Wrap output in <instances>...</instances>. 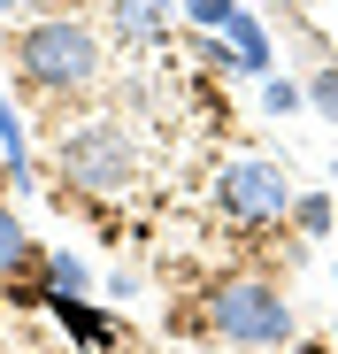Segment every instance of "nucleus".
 <instances>
[{"label": "nucleus", "mask_w": 338, "mask_h": 354, "mask_svg": "<svg viewBox=\"0 0 338 354\" xmlns=\"http://www.w3.org/2000/svg\"><path fill=\"white\" fill-rule=\"evenodd\" d=\"M116 16H123V31H131V39H146V31H154V0H123Z\"/></svg>", "instance_id": "11"}, {"label": "nucleus", "mask_w": 338, "mask_h": 354, "mask_svg": "<svg viewBox=\"0 0 338 354\" xmlns=\"http://www.w3.org/2000/svg\"><path fill=\"white\" fill-rule=\"evenodd\" d=\"M231 8H239V0H185V16H192L200 31H223V24H231Z\"/></svg>", "instance_id": "8"}, {"label": "nucleus", "mask_w": 338, "mask_h": 354, "mask_svg": "<svg viewBox=\"0 0 338 354\" xmlns=\"http://www.w3.org/2000/svg\"><path fill=\"white\" fill-rule=\"evenodd\" d=\"M208 324L231 346H277V339H292V301L261 277H231V285H215Z\"/></svg>", "instance_id": "2"}, {"label": "nucleus", "mask_w": 338, "mask_h": 354, "mask_svg": "<svg viewBox=\"0 0 338 354\" xmlns=\"http://www.w3.org/2000/svg\"><path fill=\"white\" fill-rule=\"evenodd\" d=\"M131 177V139L116 124H77L62 139V185L70 193H116Z\"/></svg>", "instance_id": "3"}, {"label": "nucleus", "mask_w": 338, "mask_h": 354, "mask_svg": "<svg viewBox=\"0 0 338 354\" xmlns=\"http://www.w3.org/2000/svg\"><path fill=\"white\" fill-rule=\"evenodd\" d=\"M0 162H8V147H0Z\"/></svg>", "instance_id": "12"}, {"label": "nucleus", "mask_w": 338, "mask_h": 354, "mask_svg": "<svg viewBox=\"0 0 338 354\" xmlns=\"http://www.w3.org/2000/svg\"><path fill=\"white\" fill-rule=\"evenodd\" d=\"M8 8H16V0H8Z\"/></svg>", "instance_id": "13"}, {"label": "nucleus", "mask_w": 338, "mask_h": 354, "mask_svg": "<svg viewBox=\"0 0 338 354\" xmlns=\"http://www.w3.org/2000/svg\"><path fill=\"white\" fill-rule=\"evenodd\" d=\"M100 62H108V46H100V31L77 24V16H46V24L16 31V77H23L31 93H46V100L85 93V85L100 77Z\"/></svg>", "instance_id": "1"}, {"label": "nucleus", "mask_w": 338, "mask_h": 354, "mask_svg": "<svg viewBox=\"0 0 338 354\" xmlns=\"http://www.w3.org/2000/svg\"><path fill=\"white\" fill-rule=\"evenodd\" d=\"M308 100H315V108H323V115H330V124H338V62H330V70H315V77H308Z\"/></svg>", "instance_id": "7"}, {"label": "nucleus", "mask_w": 338, "mask_h": 354, "mask_svg": "<svg viewBox=\"0 0 338 354\" xmlns=\"http://www.w3.org/2000/svg\"><path fill=\"white\" fill-rule=\"evenodd\" d=\"M292 223L308 231V239H323V231H330V201H300V208H292Z\"/></svg>", "instance_id": "10"}, {"label": "nucleus", "mask_w": 338, "mask_h": 354, "mask_svg": "<svg viewBox=\"0 0 338 354\" xmlns=\"http://www.w3.org/2000/svg\"><path fill=\"white\" fill-rule=\"evenodd\" d=\"M292 185H285V169L277 162H231L223 169V185H215V208L231 216V223H277V216H292Z\"/></svg>", "instance_id": "4"}, {"label": "nucleus", "mask_w": 338, "mask_h": 354, "mask_svg": "<svg viewBox=\"0 0 338 354\" xmlns=\"http://www.w3.org/2000/svg\"><path fill=\"white\" fill-rule=\"evenodd\" d=\"M39 254H31V231H23V216L0 201V277H23Z\"/></svg>", "instance_id": "5"}, {"label": "nucleus", "mask_w": 338, "mask_h": 354, "mask_svg": "<svg viewBox=\"0 0 338 354\" xmlns=\"http://www.w3.org/2000/svg\"><path fill=\"white\" fill-rule=\"evenodd\" d=\"M46 285H54V292H77V285H85V270H77L70 254H46Z\"/></svg>", "instance_id": "9"}, {"label": "nucleus", "mask_w": 338, "mask_h": 354, "mask_svg": "<svg viewBox=\"0 0 338 354\" xmlns=\"http://www.w3.org/2000/svg\"><path fill=\"white\" fill-rule=\"evenodd\" d=\"M62 316H70V331H77V339H116V316H100V308H77V301H62Z\"/></svg>", "instance_id": "6"}]
</instances>
